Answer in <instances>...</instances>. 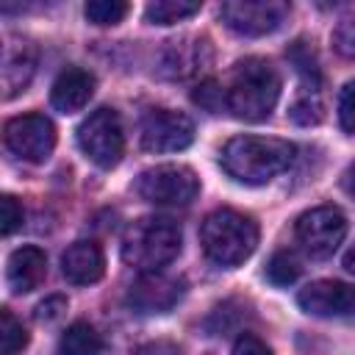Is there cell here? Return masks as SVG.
<instances>
[{"instance_id": "cell-1", "label": "cell", "mask_w": 355, "mask_h": 355, "mask_svg": "<svg viewBox=\"0 0 355 355\" xmlns=\"http://www.w3.org/2000/svg\"><path fill=\"white\" fill-rule=\"evenodd\" d=\"M297 147L275 136H233L222 147V169L247 186H263L294 164Z\"/></svg>"}, {"instance_id": "cell-2", "label": "cell", "mask_w": 355, "mask_h": 355, "mask_svg": "<svg viewBox=\"0 0 355 355\" xmlns=\"http://www.w3.org/2000/svg\"><path fill=\"white\" fill-rule=\"evenodd\" d=\"M183 247L180 225L169 216H141L128 225L122 236V261L141 275L169 266Z\"/></svg>"}, {"instance_id": "cell-3", "label": "cell", "mask_w": 355, "mask_h": 355, "mask_svg": "<svg viewBox=\"0 0 355 355\" xmlns=\"http://www.w3.org/2000/svg\"><path fill=\"white\" fill-rule=\"evenodd\" d=\"M280 97V75L266 58H244L233 67L227 86V111L244 122H263Z\"/></svg>"}, {"instance_id": "cell-4", "label": "cell", "mask_w": 355, "mask_h": 355, "mask_svg": "<svg viewBox=\"0 0 355 355\" xmlns=\"http://www.w3.org/2000/svg\"><path fill=\"white\" fill-rule=\"evenodd\" d=\"M200 244L211 263L216 266H239L258 247V225L233 208H219L208 214L200 225Z\"/></svg>"}, {"instance_id": "cell-5", "label": "cell", "mask_w": 355, "mask_h": 355, "mask_svg": "<svg viewBox=\"0 0 355 355\" xmlns=\"http://www.w3.org/2000/svg\"><path fill=\"white\" fill-rule=\"evenodd\" d=\"M136 194L150 205H189L200 191V178L183 164H158L144 169L136 183Z\"/></svg>"}, {"instance_id": "cell-6", "label": "cell", "mask_w": 355, "mask_h": 355, "mask_svg": "<svg viewBox=\"0 0 355 355\" xmlns=\"http://www.w3.org/2000/svg\"><path fill=\"white\" fill-rule=\"evenodd\" d=\"M78 147L100 169L116 166L125 153V130L119 114L114 108L92 111L78 128Z\"/></svg>"}, {"instance_id": "cell-7", "label": "cell", "mask_w": 355, "mask_h": 355, "mask_svg": "<svg viewBox=\"0 0 355 355\" xmlns=\"http://www.w3.org/2000/svg\"><path fill=\"white\" fill-rule=\"evenodd\" d=\"M297 244L311 258H330L347 236V216L336 205H319L300 214L294 225Z\"/></svg>"}, {"instance_id": "cell-8", "label": "cell", "mask_w": 355, "mask_h": 355, "mask_svg": "<svg viewBox=\"0 0 355 355\" xmlns=\"http://www.w3.org/2000/svg\"><path fill=\"white\" fill-rule=\"evenodd\" d=\"M8 153L28 164H44L55 147V125L44 114H22L6 122L3 130Z\"/></svg>"}, {"instance_id": "cell-9", "label": "cell", "mask_w": 355, "mask_h": 355, "mask_svg": "<svg viewBox=\"0 0 355 355\" xmlns=\"http://www.w3.org/2000/svg\"><path fill=\"white\" fill-rule=\"evenodd\" d=\"M288 11L291 8L283 0H227L219 6L222 22L241 36H266L277 31Z\"/></svg>"}, {"instance_id": "cell-10", "label": "cell", "mask_w": 355, "mask_h": 355, "mask_svg": "<svg viewBox=\"0 0 355 355\" xmlns=\"http://www.w3.org/2000/svg\"><path fill=\"white\" fill-rule=\"evenodd\" d=\"M139 139L147 153H178L194 141V122L180 111L153 108L141 119Z\"/></svg>"}, {"instance_id": "cell-11", "label": "cell", "mask_w": 355, "mask_h": 355, "mask_svg": "<svg viewBox=\"0 0 355 355\" xmlns=\"http://www.w3.org/2000/svg\"><path fill=\"white\" fill-rule=\"evenodd\" d=\"M186 294V283L180 277H172V275H164V272H150V275H141L139 280L130 283L128 288V305L136 311V313H166L172 311Z\"/></svg>"}, {"instance_id": "cell-12", "label": "cell", "mask_w": 355, "mask_h": 355, "mask_svg": "<svg viewBox=\"0 0 355 355\" xmlns=\"http://www.w3.org/2000/svg\"><path fill=\"white\" fill-rule=\"evenodd\" d=\"M297 305L322 319L333 316H349L355 313V286L344 280H313L297 294Z\"/></svg>"}, {"instance_id": "cell-13", "label": "cell", "mask_w": 355, "mask_h": 355, "mask_svg": "<svg viewBox=\"0 0 355 355\" xmlns=\"http://www.w3.org/2000/svg\"><path fill=\"white\" fill-rule=\"evenodd\" d=\"M205 64H211V44H208V39H197V36L175 39L161 53V72L166 78L197 75L200 69H205Z\"/></svg>"}, {"instance_id": "cell-14", "label": "cell", "mask_w": 355, "mask_h": 355, "mask_svg": "<svg viewBox=\"0 0 355 355\" xmlns=\"http://www.w3.org/2000/svg\"><path fill=\"white\" fill-rule=\"evenodd\" d=\"M94 86H97V80H94V75L89 69H83V67H67L53 80L50 103L61 114H75V111H80L92 100Z\"/></svg>"}, {"instance_id": "cell-15", "label": "cell", "mask_w": 355, "mask_h": 355, "mask_svg": "<svg viewBox=\"0 0 355 355\" xmlns=\"http://www.w3.org/2000/svg\"><path fill=\"white\" fill-rule=\"evenodd\" d=\"M61 275L72 286H92L105 275V255L97 241H75L61 255Z\"/></svg>"}, {"instance_id": "cell-16", "label": "cell", "mask_w": 355, "mask_h": 355, "mask_svg": "<svg viewBox=\"0 0 355 355\" xmlns=\"http://www.w3.org/2000/svg\"><path fill=\"white\" fill-rule=\"evenodd\" d=\"M44 275H47V255H44V250L28 244V247H19V250H14L8 255L6 280H8L14 294H28V291L39 288Z\"/></svg>"}, {"instance_id": "cell-17", "label": "cell", "mask_w": 355, "mask_h": 355, "mask_svg": "<svg viewBox=\"0 0 355 355\" xmlns=\"http://www.w3.org/2000/svg\"><path fill=\"white\" fill-rule=\"evenodd\" d=\"M36 72V47L31 42H8L6 53H3V94L6 100H11L14 94H19L31 78Z\"/></svg>"}, {"instance_id": "cell-18", "label": "cell", "mask_w": 355, "mask_h": 355, "mask_svg": "<svg viewBox=\"0 0 355 355\" xmlns=\"http://www.w3.org/2000/svg\"><path fill=\"white\" fill-rule=\"evenodd\" d=\"M105 341L89 322H72L58 338V355H103Z\"/></svg>"}, {"instance_id": "cell-19", "label": "cell", "mask_w": 355, "mask_h": 355, "mask_svg": "<svg viewBox=\"0 0 355 355\" xmlns=\"http://www.w3.org/2000/svg\"><path fill=\"white\" fill-rule=\"evenodd\" d=\"M288 116L300 128H311V125H319L324 119V100L319 92V80H305L300 86V92L291 100Z\"/></svg>"}, {"instance_id": "cell-20", "label": "cell", "mask_w": 355, "mask_h": 355, "mask_svg": "<svg viewBox=\"0 0 355 355\" xmlns=\"http://www.w3.org/2000/svg\"><path fill=\"white\" fill-rule=\"evenodd\" d=\"M200 11V3H186V0H155L144 8L147 22L153 25H172L194 17Z\"/></svg>"}, {"instance_id": "cell-21", "label": "cell", "mask_w": 355, "mask_h": 355, "mask_svg": "<svg viewBox=\"0 0 355 355\" xmlns=\"http://www.w3.org/2000/svg\"><path fill=\"white\" fill-rule=\"evenodd\" d=\"M28 347V330L25 324L8 311H0V355H19Z\"/></svg>"}, {"instance_id": "cell-22", "label": "cell", "mask_w": 355, "mask_h": 355, "mask_svg": "<svg viewBox=\"0 0 355 355\" xmlns=\"http://www.w3.org/2000/svg\"><path fill=\"white\" fill-rule=\"evenodd\" d=\"M302 272L300 258L291 250H277L266 263V280L272 286H291Z\"/></svg>"}, {"instance_id": "cell-23", "label": "cell", "mask_w": 355, "mask_h": 355, "mask_svg": "<svg viewBox=\"0 0 355 355\" xmlns=\"http://www.w3.org/2000/svg\"><path fill=\"white\" fill-rule=\"evenodd\" d=\"M128 11H130V6L122 0H89L83 8L86 19L94 25H116L125 19Z\"/></svg>"}, {"instance_id": "cell-24", "label": "cell", "mask_w": 355, "mask_h": 355, "mask_svg": "<svg viewBox=\"0 0 355 355\" xmlns=\"http://www.w3.org/2000/svg\"><path fill=\"white\" fill-rule=\"evenodd\" d=\"M191 100H194L200 108H205L208 114H219L222 108H227V89H222L214 78H208V80H202V83L191 92Z\"/></svg>"}, {"instance_id": "cell-25", "label": "cell", "mask_w": 355, "mask_h": 355, "mask_svg": "<svg viewBox=\"0 0 355 355\" xmlns=\"http://www.w3.org/2000/svg\"><path fill=\"white\" fill-rule=\"evenodd\" d=\"M286 55H288V61L297 67V72L305 75V80H319V61H316L313 47H311L305 39H297Z\"/></svg>"}, {"instance_id": "cell-26", "label": "cell", "mask_w": 355, "mask_h": 355, "mask_svg": "<svg viewBox=\"0 0 355 355\" xmlns=\"http://www.w3.org/2000/svg\"><path fill=\"white\" fill-rule=\"evenodd\" d=\"M330 39H333V47H336L338 55L355 58V11L347 14V17H341V19L336 22Z\"/></svg>"}, {"instance_id": "cell-27", "label": "cell", "mask_w": 355, "mask_h": 355, "mask_svg": "<svg viewBox=\"0 0 355 355\" xmlns=\"http://www.w3.org/2000/svg\"><path fill=\"white\" fill-rule=\"evenodd\" d=\"M338 125L344 133H355V80H349L338 94Z\"/></svg>"}, {"instance_id": "cell-28", "label": "cell", "mask_w": 355, "mask_h": 355, "mask_svg": "<svg viewBox=\"0 0 355 355\" xmlns=\"http://www.w3.org/2000/svg\"><path fill=\"white\" fill-rule=\"evenodd\" d=\"M0 230H3V236H11L19 225H22V205L11 197V194H3L0 197Z\"/></svg>"}, {"instance_id": "cell-29", "label": "cell", "mask_w": 355, "mask_h": 355, "mask_svg": "<svg viewBox=\"0 0 355 355\" xmlns=\"http://www.w3.org/2000/svg\"><path fill=\"white\" fill-rule=\"evenodd\" d=\"M64 311H67V297L50 294V297H44V300L36 305V319H39V322H55Z\"/></svg>"}, {"instance_id": "cell-30", "label": "cell", "mask_w": 355, "mask_h": 355, "mask_svg": "<svg viewBox=\"0 0 355 355\" xmlns=\"http://www.w3.org/2000/svg\"><path fill=\"white\" fill-rule=\"evenodd\" d=\"M233 355H275L269 347H266V341H261L258 336H252V333H241L239 338H236V344H233Z\"/></svg>"}, {"instance_id": "cell-31", "label": "cell", "mask_w": 355, "mask_h": 355, "mask_svg": "<svg viewBox=\"0 0 355 355\" xmlns=\"http://www.w3.org/2000/svg\"><path fill=\"white\" fill-rule=\"evenodd\" d=\"M130 355H183L180 347L175 341H166V338H155V341H147V344H139Z\"/></svg>"}, {"instance_id": "cell-32", "label": "cell", "mask_w": 355, "mask_h": 355, "mask_svg": "<svg viewBox=\"0 0 355 355\" xmlns=\"http://www.w3.org/2000/svg\"><path fill=\"white\" fill-rule=\"evenodd\" d=\"M341 183H344L347 194H352V197H355V164H352V166L344 172V180H341Z\"/></svg>"}, {"instance_id": "cell-33", "label": "cell", "mask_w": 355, "mask_h": 355, "mask_svg": "<svg viewBox=\"0 0 355 355\" xmlns=\"http://www.w3.org/2000/svg\"><path fill=\"white\" fill-rule=\"evenodd\" d=\"M344 269L349 272V275H355V244L347 250V255H344Z\"/></svg>"}]
</instances>
